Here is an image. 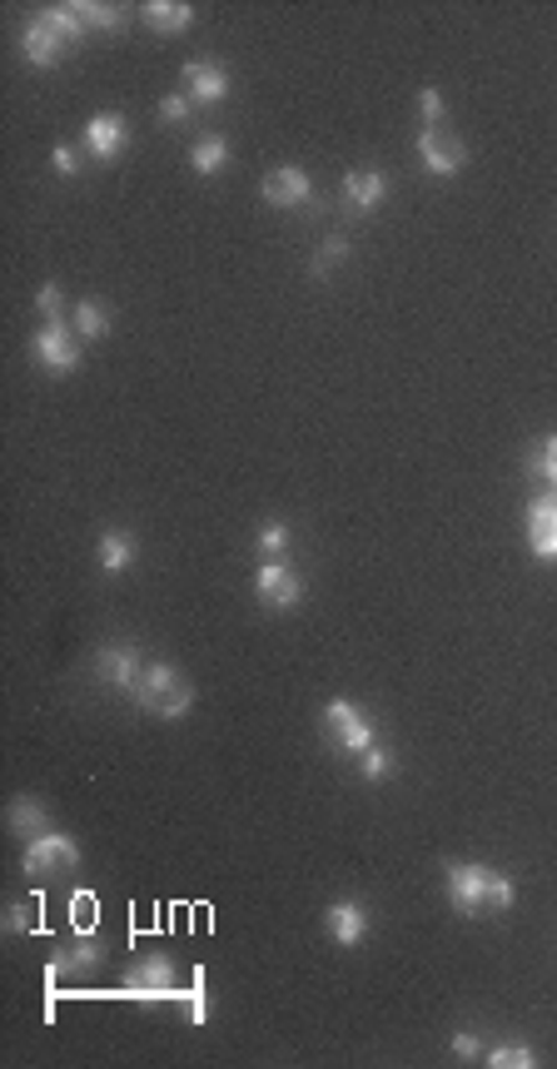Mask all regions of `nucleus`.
I'll list each match as a JSON object with an SVG mask.
<instances>
[{
  "label": "nucleus",
  "mask_w": 557,
  "mask_h": 1069,
  "mask_svg": "<svg viewBox=\"0 0 557 1069\" xmlns=\"http://www.w3.org/2000/svg\"><path fill=\"white\" fill-rule=\"evenodd\" d=\"M50 165H56L60 179H75V175H80V149H75V145H56V149H50Z\"/></svg>",
  "instance_id": "c9c22d12"
},
{
  "label": "nucleus",
  "mask_w": 557,
  "mask_h": 1069,
  "mask_svg": "<svg viewBox=\"0 0 557 1069\" xmlns=\"http://www.w3.org/2000/svg\"><path fill=\"white\" fill-rule=\"evenodd\" d=\"M260 195H264V205H274V209H314V179L299 165H278L260 179Z\"/></svg>",
  "instance_id": "6e6552de"
},
{
  "label": "nucleus",
  "mask_w": 557,
  "mask_h": 1069,
  "mask_svg": "<svg viewBox=\"0 0 557 1069\" xmlns=\"http://www.w3.org/2000/svg\"><path fill=\"white\" fill-rule=\"evenodd\" d=\"M85 155L95 159V165H115V159L130 149V125H125V115L115 110H100L85 120V135H80Z\"/></svg>",
  "instance_id": "39448f33"
},
{
  "label": "nucleus",
  "mask_w": 557,
  "mask_h": 1069,
  "mask_svg": "<svg viewBox=\"0 0 557 1069\" xmlns=\"http://www.w3.org/2000/svg\"><path fill=\"white\" fill-rule=\"evenodd\" d=\"M443 891H448V905H453L458 915H483V895H488V865L478 861H453L443 871Z\"/></svg>",
  "instance_id": "423d86ee"
},
{
  "label": "nucleus",
  "mask_w": 557,
  "mask_h": 1069,
  "mask_svg": "<svg viewBox=\"0 0 557 1069\" xmlns=\"http://www.w3.org/2000/svg\"><path fill=\"white\" fill-rule=\"evenodd\" d=\"M209 1014H214V1000H209V985H205V970H195V975H189V1020L209 1024Z\"/></svg>",
  "instance_id": "473e14b6"
},
{
  "label": "nucleus",
  "mask_w": 557,
  "mask_h": 1069,
  "mask_svg": "<svg viewBox=\"0 0 557 1069\" xmlns=\"http://www.w3.org/2000/svg\"><path fill=\"white\" fill-rule=\"evenodd\" d=\"M254 597H260V607H270V612H294V607L304 602V577L294 568H284V562H264V568L254 572Z\"/></svg>",
  "instance_id": "1a4fd4ad"
},
{
  "label": "nucleus",
  "mask_w": 557,
  "mask_h": 1069,
  "mask_svg": "<svg viewBox=\"0 0 557 1069\" xmlns=\"http://www.w3.org/2000/svg\"><path fill=\"white\" fill-rule=\"evenodd\" d=\"M0 925H6V935H36V925H40V915H36V901L6 905V915H0Z\"/></svg>",
  "instance_id": "c756f323"
},
{
  "label": "nucleus",
  "mask_w": 557,
  "mask_h": 1069,
  "mask_svg": "<svg viewBox=\"0 0 557 1069\" xmlns=\"http://www.w3.org/2000/svg\"><path fill=\"white\" fill-rule=\"evenodd\" d=\"M40 20H46V26L56 30L66 46H80L85 30H90V26H85V16H80V6H46V10H40Z\"/></svg>",
  "instance_id": "b1692460"
},
{
  "label": "nucleus",
  "mask_w": 557,
  "mask_h": 1069,
  "mask_svg": "<svg viewBox=\"0 0 557 1069\" xmlns=\"http://www.w3.org/2000/svg\"><path fill=\"white\" fill-rule=\"evenodd\" d=\"M528 548L532 558L557 562V488L528 502Z\"/></svg>",
  "instance_id": "4468645a"
},
{
  "label": "nucleus",
  "mask_w": 557,
  "mask_h": 1069,
  "mask_svg": "<svg viewBox=\"0 0 557 1069\" xmlns=\"http://www.w3.org/2000/svg\"><path fill=\"white\" fill-rule=\"evenodd\" d=\"M289 542H294V532H289V522H278V518L260 522V532H254V548H260L270 562H284Z\"/></svg>",
  "instance_id": "a878e982"
},
{
  "label": "nucleus",
  "mask_w": 557,
  "mask_h": 1069,
  "mask_svg": "<svg viewBox=\"0 0 557 1069\" xmlns=\"http://www.w3.org/2000/svg\"><path fill=\"white\" fill-rule=\"evenodd\" d=\"M95 558H100V568L105 572H130L135 568V558H139V542H135V532L130 528H105L100 538H95Z\"/></svg>",
  "instance_id": "a211bd4d"
},
{
  "label": "nucleus",
  "mask_w": 557,
  "mask_h": 1069,
  "mask_svg": "<svg viewBox=\"0 0 557 1069\" xmlns=\"http://www.w3.org/2000/svg\"><path fill=\"white\" fill-rule=\"evenodd\" d=\"M179 85H185V95L195 100V110H214V105L229 100V75H224V66H214V60H189V66L179 70Z\"/></svg>",
  "instance_id": "ddd939ff"
},
{
  "label": "nucleus",
  "mask_w": 557,
  "mask_h": 1069,
  "mask_svg": "<svg viewBox=\"0 0 557 1069\" xmlns=\"http://www.w3.org/2000/svg\"><path fill=\"white\" fill-rule=\"evenodd\" d=\"M20 56H26V60H30V66H36V70H56L60 60L70 56V46H66V40L56 36V30L46 26V20L36 16V20H30L26 30H20Z\"/></svg>",
  "instance_id": "2eb2a0df"
},
{
  "label": "nucleus",
  "mask_w": 557,
  "mask_h": 1069,
  "mask_svg": "<svg viewBox=\"0 0 557 1069\" xmlns=\"http://www.w3.org/2000/svg\"><path fill=\"white\" fill-rule=\"evenodd\" d=\"M30 359H36L46 373H75V363H80V334H70L66 318L40 324L36 339H30Z\"/></svg>",
  "instance_id": "20e7f679"
},
{
  "label": "nucleus",
  "mask_w": 557,
  "mask_h": 1069,
  "mask_svg": "<svg viewBox=\"0 0 557 1069\" xmlns=\"http://www.w3.org/2000/svg\"><path fill=\"white\" fill-rule=\"evenodd\" d=\"M189 169H195L199 179H214L229 169V140L224 135H205V140L189 145Z\"/></svg>",
  "instance_id": "412c9836"
},
{
  "label": "nucleus",
  "mask_w": 557,
  "mask_h": 1069,
  "mask_svg": "<svg viewBox=\"0 0 557 1069\" xmlns=\"http://www.w3.org/2000/svg\"><path fill=\"white\" fill-rule=\"evenodd\" d=\"M418 115H423V130H438V125L448 120V100H443V90L423 85V90H418Z\"/></svg>",
  "instance_id": "2f4dec72"
},
{
  "label": "nucleus",
  "mask_w": 557,
  "mask_h": 1069,
  "mask_svg": "<svg viewBox=\"0 0 557 1069\" xmlns=\"http://www.w3.org/2000/svg\"><path fill=\"white\" fill-rule=\"evenodd\" d=\"M522 473L538 478L543 488H557V433H548L543 443H532L528 453H522Z\"/></svg>",
  "instance_id": "4be33fe9"
},
{
  "label": "nucleus",
  "mask_w": 557,
  "mask_h": 1069,
  "mask_svg": "<svg viewBox=\"0 0 557 1069\" xmlns=\"http://www.w3.org/2000/svg\"><path fill=\"white\" fill-rule=\"evenodd\" d=\"M448 1050H453L458 1060H483V1040H478L473 1030H458L453 1040H448Z\"/></svg>",
  "instance_id": "e433bc0d"
},
{
  "label": "nucleus",
  "mask_w": 557,
  "mask_h": 1069,
  "mask_svg": "<svg viewBox=\"0 0 557 1069\" xmlns=\"http://www.w3.org/2000/svg\"><path fill=\"white\" fill-rule=\"evenodd\" d=\"M324 732H329V742H334V752H344V756H363L373 742H379L373 716L363 707H353L349 697H334L324 707Z\"/></svg>",
  "instance_id": "7ed1b4c3"
},
{
  "label": "nucleus",
  "mask_w": 557,
  "mask_h": 1069,
  "mask_svg": "<svg viewBox=\"0 0 557 1069\" xmlns=\"http://www.w3.org/2000/svg\"><path fill=\"white\" fill-rule=\"evenodd\" d=\"M139 671H145V661H139L135 641H105V647L95 651V677H100L110 692H125V697H130Z\"/></svg>",
  "instance_id": "9d476101"
},
{
  "label": "nucleus",
  "mask_w": 557,
  "mask_h": 1069,
  "mask_svg": "<svg viewBox=\"0 0 557 1069\" xmlns=\"http://www.w3.org/2000/svg\"><path fill=\"white\" fill-rule=\"evenodd\" d=\"M130 702L139 712L159 716V722H179V716L195 712V681H189L175 661H149V667L139 671Z\"/></svg>",
  "instance_id": "f257e3e1"
},
{
  "label": "nucleus",
  "mask_w": 557,
  "mask_h": 1069,
  "mask_svg": "<svg viewBox=\"0 0 557 1069\" xmlns=\"http://www.w3.org/2000/svg\"><path fill=\"white\" fill-rule=\"evenodd\" d=\"M80 865V846L66 831H40V836L26 841V855H20V871L30 881H50V875H66Z\"/></svg>",
  "instance_id": "f03ea898"
},
{
  "label": "nucleus",
  "mask_w": 557,
  "mask_h": 1069,
  "mask_svg": "<svg viewBox=\"0 0 557 1069\" xmlns=\"http://www.w3.org/2000/svg\"><path fill=\"white\" fill-rule=\"evenodd\" d=\"M115 314L100 304V298H80V308H75V334L85 339V344H100L105 334H110Z\"/></svg>",
  "instance_id": "5701e85b"
},
{
  "label": "nucleus",
  "mask_w": 557,
  "mask_h": 1069,
  "mask_svg": "<svg viewBox=\"0 0 557 1069\" xmlns=\"http://www.w3.org/2000/svg\"><path fill=\"white\" fill-rule=\"evenodd\" d=\"M80 16L90 30H120L125 26V10L120 6H105V0H80Z\"/></svg>",
  "instance_id": "c85d7f7f"
},
{
  "label": "nucleus",
  "mask_w": 557,
  "mask_h": 1069,
  "mask_svg": "<svg viewBox=\"0 0 557 1069\" xmlns=\"http://www.w3.org/2000/svg\"><path fill=\"white\" fill-rule=\"evenodd\" d=\"M413 149H418V165H423L433 179H453L458 169L468 165V149H463V140H448L443 130H418Z\"/></svg>",
  "instance_id": "f8f14e48"
},
{
  "label": "nucleus",
  "mask_w": 557,
  "mask_h": 1069,
  "mask_svg": "<svg viewBox=\"0 0 557 1069\" xmlns=\"http://www.w3.org/2000/svg\"><path fill=\"white\" fill-rule=\"evenodd\" d=\"M383 199H389V179H383V169H349L344 185H339V205H344L349 214H359V219L379 214Z\"/></svg>",
  "instance_id": "9b49d317"
},
{
  "label": "nucleus",
  "mask_w": 557,
  "mask_h": 1069,
  "mask_svg": "<svg viewBox=\"0 0 557 1069\" xmlns=\"http://www.w3.org/2000/svg\"><path fill=\"white\" fill-rule=\"evenodd\" d=\"M324 925H329V940H334L339 950H353V945H363L369 940V911H363L359 901H334L324 911Z\"/></svg>",
  "instance_id": "dca6fc26"
},
{
  "label": "nucleus",
  "mask_w": 557,
  "mask_h": 1069,
  "mask_svg": "<svg viewBox=\"0 0 557 1069\" xmlns=\"http://www.w3.org/2000/svg\"><path fill=\"white\" fill-rule=\"evenodd\" d=\"M189 115H195V100H189L185 90L159 100V120H165V125H189Z\"/></svg>",
  "instance_id": "72a5a7b5"
},
{
  "label": "nucleus",
  "mask_w": 557,
  "mask_h": 1069,
  "mask_svg": "<svg viewBox=\"0 0 557 1069\" xmlns=\"http://www.w3.org/2000/svg\"><path fill=\"white\" fill-rule=\"evenodd\" d=\"M105 965V945L95 935H75L70 945H60L56 950V960H50V970L46 975L56 980V975H95V970Z\"/></svg>",
  "instance_id": "f3484780"
},
{
  "label": "nucleus",
  "mask_w": 557,
  "mask_h": 1069,
  "mask_svg": "<svg viewBox=\"0 0 557 1069\" xmlns=\"http://www.w3.org/2000/svg\"><path fill=\"white\" fill-rule=\"evenodd\" d=\"M139 16H145V26L155 30V36H185V30L195 26V6H189V0H149Z\"/></svg>",
  "instance_id": "6ab92c4d"
},
{
  "label": "nucleus",
  "mask_w": 557,
  "mask_h": 1069,
  "mask_svg": "<svg viewBox=\"0 0 557 1069\" xmlns=\"http://www.w3.org/2000/svg\"><path fill=\"white\" fill-rule=\"evenodd\" d=\"M125 996L130 1000H179L185 990H179V980H175V960L145 955L130 975H125Z\"/></svg>",
  "instance_id": "0eeeda50"
},
{
  "label": "nucleus",
  "mask_w": 557,
  "mask_h": 1069,
  "mask_svg": "<svg viewBox=\"0 0 557 1069\" xmlns=\"http://www.w3.org/2000/svg\"><path fill=\"white\" fill-rule=\"evenodd\" d=\"M389 772H393V752H389V746H379V742H373L369 752L359 756V776H363V782H373V786H379V782H389Z\"/></svg>",
  "instance_id": "cd10ccee"
},
{
  "label": "nucleus",
  "mask_w": 557,
  "mask_h": 1069,
  "mask_svg": "<svg viewBox=\"0 0 557 1069\" xmlns=\"http://www.w3.org/2000/svg\"><path fill=\"white\" fill-rule=\"evenodd\" d=\"M483 1060L492 1069H532V1065H538V1055H532L528 1045H498V1050H488Z\"/></svg>",
  "instance_id": "7c9ffc66"
},
{
  "label": "nucleus",
  "mask_w": 557,
  "mask_h": 1069,
  "mask_svg": "<svg viewBox=\"0 0 557 1069\" xmlns=\"http://www.w3.org/2000/svg\"><path fill=\"white\" fill-rule=\"evenodd\" d=\"M6 826L16 831V836H26V841L40 836V831H50V806L26 791V796H16V801L6 806Z\"/></svg>",
  "instance_id": "aec40b11"
},
{
  "label": "nucleus",
  "mask_w": 557,
  "mask_h": 1069,
  "mask_svg": "<svg viewBox=\"0 0 557 1069\" xmlns=\"http://www.w3.org/2000/svg\"><path fill=\"white\" fill-rule=\"evenodd\" d=\"M349 254H353L349 234H329V239H324V244H319V249H314V264H309V274H314V279H324V274H334L339 264L349 259Z\"/></svg>",
  "instance_id": "393cba45"
},
{
  "label": "nucleus",
  "mask_w": 557,
  "mask_h": 1069,
  "mask_svg": "<svg viewBox=\"0 0 557 1069\" xmlns=\"http://www.w3.org/2000/svg\"><path fill=\"white\" fill-rule=\"evenodd\" d=\"M483 905H488V911H498V915L518 905V885H512L508 871H488V895H483Z\"/></svg>",
  "instance_id": "bb28decb"
},
{
  "label": "nucleus",
  "mask_w": 557,
  "mask_h": 1069,
  "mask_svg": "<svg viewBox=\"0 0 557 1069\" xmlns=\"http://www.w3.org/2000/svg\"><path fill=\"white\" fill-rule=\"evenodd\" d=\"M60 304H66L60 284H40V288H36V314L46 318V324H56V318H60Z\"/></svg>",
  "instance_id": "f704fd0d"
}]
</instances>
